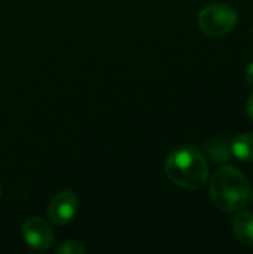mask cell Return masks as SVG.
I'll use <instances>...</instances> for the list:
<instances>
[{"label": "cell", "mask_w": 253, "mask_h": 254, "mask_svg": "<svg viewBox=\"0 0 253 254\" xmlns=\"http://www.w3.org/2000/svg\"><path fill=\"white\" fill-rule=\"evenodd\" d=\"M252 199H253V193H252Z\"/></svg>", "instance_id": "12"}, {"label": "cell", "mask_w": 253, "mask_h": 254, "mask_svg": "<svg viewBox=\"0 0 253 254\" xmlns=\"http://www.w3.org/2000/svg\"><path fill=\"white\" fill-rule=\"evenodd\" d=\"M245 79H246L248 83H251L253 86V63H251V64L248 65V68H246V71H245Z\"/></svg>", "instance_id": "10"}, {"label": "cell", "mask_w": 253, "mask_h": 254, "mask_svg": "<svg viewBox=\"0 0 253 254\" xmlns=\"http://www.w3.org/2000/svg\"><path fill=\"white\" fill-rule=\"evenodd\" d=\"M246 112H248L249 118L253 121V92L249 95V98H248V103H246Z\"/></svg>", "instance_id": "11"}, {"label": "cell", "mask_w": 253, "mask_h": 254, "mask_svg": "<svg viewBox=\"0 0 253 254\" xmlns=\"http://www.w3.org/2000/svg\"><path fill=\"white\" fill-rule=\"evenodd\" d=\"M78 211V198L70 190L58 192L48 205V216L54 225L69 223Z\"/></svg>", "instance_id": "5"}, {"label": "cell", "mask_w": 253, "mask_h": 254, "mask_svg": "<svg viewBox=\"0 0 253 254\" xmlns=\"http://www.w3.org/2000/svg\"><path fill=\"white\" fill-rule=\"evenodd\" d=\"M234 237L246 246H253V213L242 211L233 219Z\"/></svg>", "instance_id": "6"}, {"label": "cell", "mask_w": 253, "mask_h": 254, "mask_svg": "<svg viewBox=\"0 0 253 254\" xmlns=\"http://www.w3.org/2000/svg\"><path fill=\"white\" fill-rule=\"evenodd\" d=\"M233 155L242 162H253V132H243L231 143Z\"/></svg>", "instance_id": "7"}, {"label": "cell", "mask_w": 253, "mask_h": 254, "mask_svg": "<svg viewBox=\"0 0 253 254\" xmlns=\"http://www.w3.org/2000/svg\"><path fill=\"white\" fill-rule=\"evenodd\" d=\"M166 174L177 186L189 190L201 189L209 179L204 156L194 147L183 146L173 150L166 161Z\"/></svg>", "instance_id": "2"}, {"label": "cell", "mask_w": 253, "mask_h": 254, "mask_svg": "<svg viewBox=\"0 0 253 254\" xmlns=\"http://www.w3.org/2000/svg\"><path fill=\"white\" fill-rule=\"evenodd\" d=\"M85 246L81 243V241H76V240H70V241H66L63 243L61 246L57 247V253L63 254H81L85 253Z\"/></svg>", "instance_id": "9"}, {"label": "cell", "mask_w": 253, "mask_h": 254, "mask_svg": "<svg viewBox=\"0 0 253 254\" xmlns=\"http://www.w3.org/2000/svg\"><path fill=\"white\" fill-rule=\"evenodd\" d=\"M209 193L218 208L227 213H234L248 204L251 185L248 177L237 168L221 167L210 177Z\"/></svg>", "instance_id": "1"}, {"label": "cell", "mask_w": 253, "mask_h": 254, "mask_svg": "<svg viewBox=\"0 0 253 254\" xmlns=\"http://www.w3.org/2000/svg\"><path fill=\"white\" fill-rule=\"evenodd\" d=\"M237 22V10L227 3H210L198 13L200 28L210 37H222L231 33Z\"/></svg>", "instance_id": "3"}, {"label": "cell", "mask_w": 253, "mask_h": 254, "mask_svg": "<svg viewBox=\"0 0 253 254\" xmlns=\"http://www.w3.org/2000/svg\"><path fill=\"white\" fill-rule=\"evenodd\" d=\"M207 153L213 162H227L233 156L231 144L227 137H218L207 143Z\"/></svg>", "instance_id": "8"}, {"label": "cell", "mask_w": 253, "mask_h": 254, "mask_svg": "<svg viewBox=\"0 0 253 254\" xmlns=\"http://www.w3.org/2000/svg\"><path fill=\"white\" fill-rule=\"evenodd\" d=\"M22 238L34 250H48L54 243V232L49 225L40 217H30L24 222L22 228Z\"/></svg>", "instance_id": "4"}, {"label": "cell", "mask_w": 253, "mask_h": 254, "mask_svg": "<svg viewBox=\"0 0 253 254\" xmlns=\"http://www.w3.org/2000/svg\"><path fill=\"white\" fill-rule=\"evenodd\" d=\"M0 190H1V188H0Z\"/></svg>", "instance_id": "13"}]
</instances>
